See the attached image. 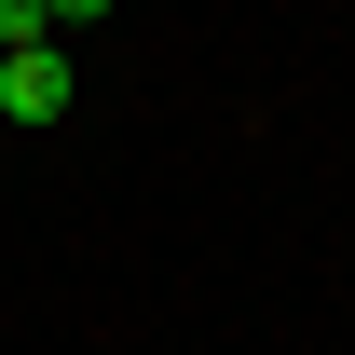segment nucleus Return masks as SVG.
<instances>
[{
  "label": "nucleus",
  "mask_w": 355,
  "mask_h": 355,
  "mask_svg": "<svg viewBox=\"0 0 355 355\" xmlns=\"http://www.w3.org/2000/svg\"><path fill=\"white\" fill-rule=\"evenodd\" d=\"M69 110V42H0V123H55Z\"/></svg>",
  "instance_id": "f257e3e1"
},
{
  "label": "nucleus",
  "mask_w": 355,
  "mask_h": 355,
  "mask_svg": "<svg viewBox=\"0 0 355 355\" xmlns=\"http://www.w3.org/2000/svg\"><path fill=\"white\" fill-rule=\"evenodd\" d=\"M96 14H110V0H42V28H96Z\"/></svg>",
  "instance_id": "f03ea898"
},
{
  "label": "nucleus",
  "mask_w": 355,
  "mask_h": 355,
  "mask_svg": "<svg viewBox=\"0 0 355 355\" xmlns=\"http://www.w3.org/2000/svg\"><path fill=\"white\" fill-rule=\"evenodd\" d=\"M0 14H14V0H0Z\"/></svg>",
  "instance_id": "7ed1b4c3"
}]
</instances>
